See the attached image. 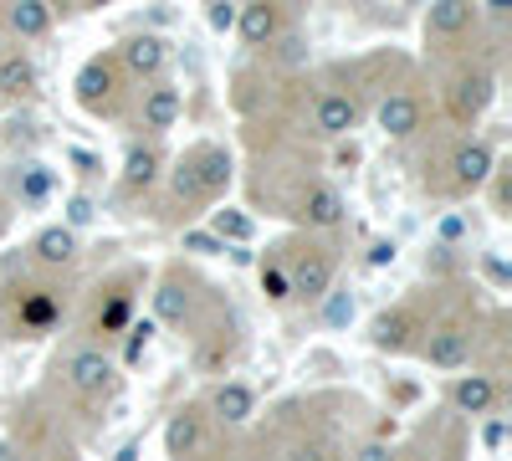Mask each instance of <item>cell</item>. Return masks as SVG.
Here are the masks:
<instances>
[{
    "label": "cell",
    "instance_id": "1",
    "mask_svg": "<svg viewBox=\"0 0 512 461\" xmlns=\"http://www.w3.org/2000/svg\"><path fill=\"white\" fill-rule=\"evenodd\" d=\"M226 180H231V154L205 144V149H195L190 159H180L175 190H180V195H195V200H205V195L226 190Z\"/></svg>",
    "mask_w": 512,
    "mask_h": 461
},
{
    "label": "cell",
    "instance_id": "2",
    "mask_svg": "<svg viewBox=\"0 0 512 461\" xmlns=\"http://www.w3.org/2000/svg\"><path fill=\"white\" fill-rule=\"evenodd\" d=\"M472 328H461V323H441V328H431V339H425V359H431L436 369H461L466 359H472Z\"/></svg>",
    "mask_w": 512,
    "mask_h": 461
},
{
    "label": "cell",
    "instance_id": "3",
    "mask_svg": "<svg viewBox=\"0 0 512 461\" xmlns=\"http://www.w3.org/2000/svg\"><path fill=\"white\" fill-rule=\"evenodd\" d=\"M113 93H118V67H113V62L93 57L88 67L77 72V103L88 108V113H103V108H113Z\"/></svg>",
    "mask_w": 512,
    "mask_h": 461
},
{
    "label": "cell",
    "instance_id": "4",
    "mask_svg": "<svg viewBox=\"0 0 512 461\" xmlns=\"http://www.w3.org/2000/svg\"><path fill=\"white\" fill-rule=\"evenodd\" d=\"M67 385H72L77 395H103V390L113 385L108 354H103V349H77V354L67 359Z\"/></svg>",
    "mask_w": 512,
    "mask_h": 461
},
{
    "label": "cell",
    "instance_id": "5",
    "mask_svg": "<svg viewBox=\"0 0 512 461\" xmlns=\"http://www.w3.org/2000/svg\"><path fill=\"white\" fill-rule=\"evenodd\" d=\"M492 170H497V159H492V149H487L482 139L461 144V149L451 154V185H456V190H477V185H487Z\"/></svg>",
    "mask_w": 512,
    "mask_h": 461
},
{
    "label": "cell",
    "instance_id": "6",
    "mask_svg": "<svg viewBox=\"0 0 512 461\" xmlns=\"http://www.w3.org/2000/svg\"><path fill=\"white\" fill-rule=\"evenodd\" d=\"M492 93H497V82H492L487 67L461 72V77L451 82V108H456V118H477V113L492 103Z\"/></svg>",
    "mask_w": 512,
    "mask_h": 461
},
{
    "label": "cell",
    "instance_id": "7",
    "mask_svg": "<svg viewBox=\"0 0 512 461\" xmlns=\"http://www.w3.org/2000/svg\"><path fill=\"white\" fill-rule=\"evenodd\" d=\"M354 123H359V103H354L349 93H323V98H318V108H313V129H318V134L344 139Z\"/></svg>",
    "mask_w": 512,
    "mask_h": 461
},
{
    "label": "cell",
    "instance_id": "8",
    "mask_svg": "<svg viewBox=\"0 0 512 461\" xmlns=\"http://www.w3.org/2000/svg\"><path fill=\"white\" fill-rule=\"evenodd\" d=\"M180 88H169V82H159V88H149L144 93V103H139V123L149 134H164V129H175V118H180Z\"/></svg>",
    "mask_w": 512,
    "mask_h": 461
},
{
    "label": "cell",
    "instance_id": "9",
    "mask_svg": "<svg viewBox=\"0 0 512 461\" xmlns=\"http://www.w3.org/2000/svg\"><path fill=\"white\" fill-rule=\"evenodd\" d=\"M164 446H169V456H175V461H190V456L205 446V415H200V410H180V415H169Z\"/></svg>",
    "mask_w": 512,
    "mask_h": 461
},
{
    "label": "cell",
    "instance_id": "10",
    "mask_svg": "<svg viewBox=\"0 0 512 461\" xmlns=\"http://www.w3.org/2000/svg\"><path fill=\"white\" fill-rule=\"evenodd\" d=\"M236 31H241V41L246 47H272L277 41V31H282V16H277V6H241L236 11Z\"/></svg>",
    "mask_w": 512,
    "mask_h": 461
},
{
    "label": "cell",
    "instance_id": "11",
    "mask_svg": "<svg viewBox=\"0 0 512 461\" xmlns=\"http://www.w3.org/2000/svg\"><path fill=\"white\" fill-rule=\"evenodd\" d=\"M210 410H216L226 426H246L256 415V390L241 385V380H226V385H216V395H210Z\"/></svg>",
    "mask_w": 512,
    "mask_h": 461
},
{
    "label": "cell",
    "instance_id": "12",
    "mask_svg": "<svg viewBox=\"0 0 512 461\" xmlns=\"http://www.w3.org/2000/svg\"><path fill=\"white\" fill-rule=\"evenodd\" d=\"M164 62H169L164 36H128V41H123V67L134 72V77H154Z\"/></svg>",
    "mask_w": 512,
    "mask_h": 461
},
{
    "label": "cell",
    "instance_id": "13",
    "mask_svg": "<svg viewBox=\"0 0 512 461\" xmlns=\"http://www.w3.org/2000/svg\"><path fill=\"white\" fill-rule=\"evenodd\" d=\"M379 129L390 134V139H410L420 129V103L410 93H390L379 103Z\"/></svg>",
    "mask_w": 512,
    "mask_h": 461
},
{
    "label": "cell",
    "instance_id": "14",
    "mask_svg": "<svg viewBox=\"0 0 512 461\" xmlns=\"http://www.w3.org/2000/svg\"><path fill=\"white\" fill-rule=\"evenodd\" d=\"M451 405L466 410V415H487L497 405V385L487 380V374H461V380L451 385Z\"/></svg>",
    "mask_w": 512,
    "mask_h": 461
},
{
    "label": "cell",
    "instance_id": "15",
    "mask_svg": "<svg viewBox=\"0 0 512 461\" xmlns=\"http://www.w3.org/2000/svg\"><path fill=\"white\" fill-rule=\"evenodd\" d=\"M292 292H303V298H323V292L333 287V262L323 257V251H308L303 262L292 267Z\"/></svg>",
    "mask_w": 512,
    "mask_h": 461
},
{
    "label": "cell",
    "instance_id": "16",
    "mask_svg": "<svg viewBox=\"0 0 512 461\" xmlns=\"http://www.w3.org/2000/svg\"><path fill=\"white\" fill-rule=\"evenodd\" d=\"M410 333H415V318H410L405 308H395V313H379V318L369 323V344L400 354V349L410 344Z\"/></svg>",
    "mask_w": 512,
    "mask_h": 461
},
{
    "label": "cell",
    "instance_id": "17",
    "mask_svg": "<svg viewBox=\"0 0 512 461\" xmlns=\"http://www.w3.org/2000/svg\"><path fill=\"white\" fill-rule=\"evenodd\" d=\"M6 21L21 41H36V36L52 31V6L47 0H16V6H6Z\"/></svg>",
    "mask_w": 512,
    "mask_h": 461
},
{
    "label": "cell",
    "instance_id": "18",
    "mask_svg": "<svg viewBox=\"0 0 512 461\" xmlns=\"http://www.w3.org/2000/svg\"><path fill=\"white\" fill-rule=\"evenodd\" d=\"M477 21V6H466V0H436L431 11H425V31L431 36H456Z\"/></svg>",
    "mask_w": 512,
    "mask_h": 461
},
{
    "label": "cell",
    "instance_id": "19",
    "mask_svg": "<svg viewBox=\"0 0 512 461\" xmlns=\"http://www.w3.org/2000/svg\"><path fill=\"white\" fill-rule=\"evenodd\" d=\"M154 313L164 318V323H175V328H185L190 323V313H195V298L190 292L169 277V282H159V292H154Z\"/></svg>",
    "mask_w": 512,
    "mask_h": 461
},
{
    "label": "cell",
    "instance_id": "20",
    "mask_svg": "<svg viewBox=\"0 0 512 461\" xmlns=\"http://www.w3.org/2000/svg\"><path fill=\"white\" fill-rule=\"evenodd\" d=\"M303 221H308V226H338V221H344V200H338V190L313 185V190L303 195Z\"/></svg>",
    "mask_w": 512,
    "mask_h": 461
},
{
    "label": "cell",
    "instance_id": "21",
    "mask_svg": "<svg viewBox=\"0 0 512 461\" xmlns=\"http://www.w3.org/2000/svg\"><path fill=\"white\" fill-rule=\"evenodd\" d=\"M36 257L47 262V267H67L72 257H77V231H67V226H47L36 236Z\"/></svg>",
    "mask_w": 512,
    "mask_h": 461
},
{
    "label": "cell",
    "instance_id": "22",
    "mask_svg": "<svg viewBox=\"0 0 512 461\" xmlns=\"http://www.w3.org/2000/svg\"><path fill=\"white\" fill-rule=\"evenodd\" d=\"M57 318H62V303L52 298V292H31V298L21 303V328L26 333H47Z\"/></svg>",
    "mask_w": 512,
    "mask_h": 461
},
{
    "label": "cell",
    "instance_id": "23",
    "mask_svg": "<svg viewBox=\"0 0 512 461\" xmlns=\"http://www.w3.org/2000/svg\"><path fill=\"white\" fill-rule=\"evenodd\" d=\"M154 175H159V154L144 149V144H134V149H128V159H123V185L139 190V185H154Z\"/></svg>",
    "mask_w": 512,
    "mask_h": 461
},
{
    "label": "cell",
    "instance_id": "24",
    "mask_svg": "<svg viewBox=\"0 0 512 461\" xmlns=\"http://www.w3.org/2000/svg\"><path fill=\"white\" fill-rule=\"evenodd\" d=\"M16 190H21V200H31V205H41L52 195V175H47V164H26V170L16 175Z\"/></svg>",
    "mask_w": 512,
    "mask_h": 461
},
{
    "label": "cell",
    "instance_id": "25",
    "mask_svg": "<svg viewBox=\"0 0 512 461\" xmlns=\"http://www.w3.org/2000/svg\"><path fill=\"white\" fill-rule=\"evenodd\" d=\"M31 62L26 57H6V62H0V93H26L31 88Z\"/></svg>",
    "mask_w": 512,
    "mask_h": 461
},
{
    "label": "cell",
    "instance_id": "26",
    "mask_svg": "<svg viewBox=\"0 0 512 461\" xmlns=\"http://www.w3.org/2000/svg\"><path fill=\"white\" fill-rule=\"evenodd\" d=\"M216 241H246L251 236V221L241 211H216V231H210Z\"/></svg>",
    "mask_w": 512,
    "mask_h": 461
},
{
    "label": "cell",
    "instance_id": "27",
    "mask_svg": "<svg viewBox=\"0 0 512 461\" xmlns=\"http://www.w3.org/2000/svg\"><path fill=\"white\" fill-rule=\"evenodd\" d=\"M323 318H328L333 328H344V323L354 318V298H349V292H333V287H328V292H323Z\"/></svg>",
    "mask_w": 512,
    "mask_h": 461
},
{
    "label": "cell",
    "instance_id": "28",
    "mask_svg": "<svg viewBox=\"0 0 512 461\" xmlns=\"http://www.w3.org/2000/svg\"><path fill=\"white\" fill-rule=\"evenodd\" d=\"M88 221H93V200H88V195H72V200H67V231L88 226Z\"/></svg>",
    "mask_w": 512,
    "mask_h": 461
},
{
    "label": "cell",
    "instance_id": "29",
    "mask_svg": "<svg viewBox=\"0 0 512 461\" xmlns=\"http://www.w3.org/2000/svg\"><path fill=\"white\" fill-rule=\"evenodd\" d=\"M262 287H267V298H277V303H282V298H292V282H287V272H277V267H267V272H262Z\"/></svg>",
    "mask_w": 512,
    "mask_h": 461
},
{
    "label": "cell",
    "instance_id": "30",
    "mask_svg": "<svg viewBox=\"0 0 512 461\" xmlns=\"http://www.w3.org/2000/svg\"><path fill=\"white\" fill-rule=\"evenodd\" d=\"M123 323H128V298H113V303H108V313L98 318V328H103V333H113V328H123Z\"/></svg>",
    "mask_w": 512,
    "mask_h": 461
},
{
    "label": "cell",
    "instance_id": "31",
    "mask_svg": "<svg viewBox=\"0 0 512 461\" xmlns=\"http://www.w3.org/2000/svg\"><path fill=\"white\" fill-rule=\"evenodd\" d=\"M482 446H487V451H502V446H507V421H502V415H492V421H487Z\"/></svg>",
    "mask_w": 512,
    "mask_h": 461
},
{
    "label": "cell",
    "instance_id": "32",
    "mask_svg": "<svg viewBox=\"0 0 512 461\" xmlns=\"http://www.w3.org/2000/svg\"><path fill=\"white\" fill-rule=\"evenodd\" d=\"M185 251H200V257H210V251H221V241L210 236V231H190V236H185Z\"/></svg>",
    "mask_w": 512,
    "mask_h": 461
},
{
    "label": "cell",
    "instance_id": "33",
    "mask_svg": "<svg viewBox=\"0 0 512 461\" xmlns=\"http://www.w3.org/2000/svg\"><path fill=\"white\" fill-rule=\"evenodd\" d=\"M128 333H134V339H128V359H139V354H144V344H149V333H154V328H149V323H134V328H128Z\"/></svg>",
    "mask_w": 512,
    "mask_h": 461
},
{
    "label": "cell",
    "instance_id": "34",
    "mask_svg": "<svg viewBox=\"0 0 512 461\" xmlns=\"http://www.w3.org/2000/svg\"><path fill=\"white\" fill-rule=\"evenodd\" d=\"M210 26H216V31H231V26H236V11H231V6H210Z\"/></svg>",
    "mask_w": 512,
    "mask_h": 461
},
{
    "label": "cell",
    "instance_id": "35",
    "mask_svg": "<svg viewBox=\"0 0 512 461\" xmlns=\"http://www.w3.org/2000/svg\"><path fill=\"white\" fill-rule=\"evenodd\" d=\"M287 461H333V456H328V446H297Z\"/></svg>",
    "mask_w": 512,
    "mask_h": 461
},
{
    "label": "cell",
    "instance_id": "36",
    "mask_svg": "<svg viewBox=\"0 0 512 461\" xmlns=\"http://www.w3.org/2000/svg\"><path fill=\"white\" fill-rule=\"evenodd\" d=\"M369 262H374V267H384V262H395V246H390V241H379V246H369Z\"/></svg>",
    "mask_w": 512,
    "mask_h": 461
},
{
    "label": "cell",
    "instance_id": "37",
    "mask_svg": "<svg viewBox=\"0 0 512 461\" xmlns=\"http://www.w3.org/2000/svg\"><path fill=\"white\" fill-rule=\"evenodd\" d=\"M359 461H395V451L374 441V446H364V451H359Z\"/></svg>",
    "mask_w": 512,
    "mask_h": 461
},
{
    "label": "cell",
    "instance_id": "38",
    "mask_svg": "<svg viewBox=\"0 0 512 461\" xmlns=\"http://www.w3.org/2000/svg\"><path fill=\"white\" fill-rule=\"evenodd\" d=\"M0 236H6V211H0Z\"/></svg>",
    "mask_w": 512,
    "mask_h": 461
}]
</instances>
